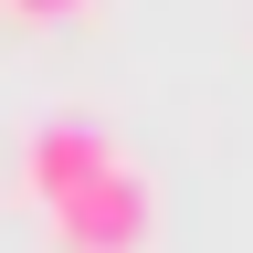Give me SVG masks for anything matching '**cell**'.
Segmentation results:
<instances>
[{"instance_id":"obj_1","label":"cell","mask_w":253,"mask_h":253,"mask_svg":"<svg viewBox=\"0 0 253 253\" xmlns=\"http://www.w3.org/2000/svg\"><path fill=\"white\" fill-rule=\"evenodd\" d=\"M11 179L53 253H148L158 243V179L106 116H32Z\"/></svg>"},{"instance_id":"obj_2","label":"cell","mask_w":253,"mask_h":253,"mask_svg":"<svg viewBox=\"0 0 253 253\" xmlns=\"http://www.w3.org/2000/svg\"><path fill=\"white\" fill-rule=\"evenodd\" d=\"M0 11H11V21H84L95 0H0Z\"/></svg>"}]
</instances>
